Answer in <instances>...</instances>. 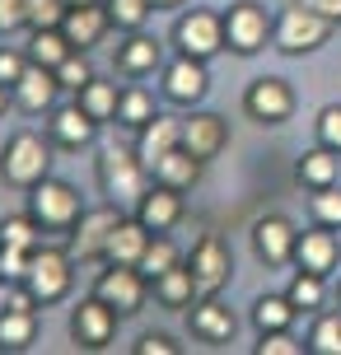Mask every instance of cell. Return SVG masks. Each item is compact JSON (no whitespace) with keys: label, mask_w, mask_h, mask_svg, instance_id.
<instances>
[{"label":"cell","mask_w":341,"mask_h":355,"mask_svg":"<svg viewBox=\"0 0 341 355\" xmlns=\"http://www.w3.org/2000/svg\"><path fill=\"white\" fill-rule=\"evenodd\" d=\"M75 257L61 248H33L28 257V271H24V290L33 295V304H61L71 295V281H75Z\"/></svg>","instance_id":"6da1fadb"},{"label":"cell","mask_w":341,"mask_h":355,"mask_svg":"<svg viewBox=\"0 0 341 355\" xmlns=\"http://www.w3.org/2000/svg\"><path fill=\"white\" fill-rule=\"evenodd\" d=\"M332 19H323L318 10H308V5H299V0H290L286 10H281V19H276V47L286 56H304L313 52V47H323L327 37H332Z\"/></svg>","instance_id":"7a4b0ae2"},{"label":"cell","mask_w":341,"mask_h":355,"mask_svg":"<svg viewBox=\"0 0 341 355\" xmlns=\"http://www.w3.org/2000/svg\"><path fill=\"white\" fill-rule=\"evenodd\" d=\"M28 211L37 215V225H42V230L71 234L75 220L85 215V206H80V192H75L71 182H61V178H42V182L28 187Z\"/></svg>","instance_id":"3957f363"},{"label":"cell","mask_w":341,"mask_h":355,"mask_svg":"<svg viewBox=\"0 0 341 355\" xmlns=\"http://www.w3.org/2000/svg\"><path fill=\"white\" fill-rule=\"evenodd\" d=\"M47 168H52V145L42 141V136H33V131L10 136L5 150H0V178L15 182V187H33V182H42Z\"/></svg>","instance_id":"277c9868"},{"label":"cell","mask_w":341,"mask_h":355,"mask_svg":"<svg viewBox=\"0 0 341 355\" xmlns=\"http://www.w3.org/2000/svg\"><path fill=\"white\" fill-rule=\"evenodd\" d=\"M98 182L112 201H141L150 187V168L136 150H103L98 155Z\"/></svg>","instance_id":"5b68a950"},{"label":"cell","mask_w":341,"mask_h":355,"mask_svg":"<svg viewBox=\"0 0 341 355\" xmlns=\"http://www.w3.org/2000/svg\"><path fill=\"white\" fill-rule=\"evenodd\" d=\"M271 37H276V24H271V15L257 0L229 5V15H225V42H229V52L252 56V52H262Z\"/></svg>","instance_id":"8992f818"},{"label":"cell","mask_w":341,"mask_h":355,"mask_svg":"<svg viewBox=\"0 0 341 355\" xmlns=\"http://www.w3.org/2000/svg\"><path fill=\"white\" fill-rule=\"evenodd\" d=\"M150 290H155V285H150V276H145L141 266H122V262H108V271L94 281V295L108 300L122 318H126V313H141Z\"/></svg>","instance_id":"52a82bcc"},{"label":"cell","mask_w":341,"mask_h":355,"mask_svg":"<svg viewBox=\"0 0 341 355\" xmlns=\"http://www.w3.org/2000/svg\"><path fill=\"white\" fill-rule=\"evenodd\" d=\"M117 318H122V313H117L108 300L89 295V300L75 304V313H71V341L80 351H103V346L117 337Z\"/></svg>","instance_id":"ba28073f"},{"label":"cell","mask_w":341,"mask_h":355,"mask_svg":"<svg viewBox=\"0 0 341 355\" xmlns=\"http://www.w3.org/2000/svg\"><path fill=\"white\" fill-rule=\"evenodd\" d=\"M122 220H126V215L117 211V206H94V211H85L80 220H75V230H71V243H66V252H71L75 262L103 257V248H108L112 230H117Z\"/></svg>","instance_id":"9c48e42d"},{"label":"cell","mask_w":341,"mask_h":355,"mask_svg":"<svg viewBox=\"0 0 341 355\" xmlns=\"http://www.w3.org/2000/svg\"><path fill=\"white\" fill-rule=\"evenodd\" d=\"M187 266H192V281H197V300H211V295H220V285L229 281V248H225V239L220 234H201L197 248H192V257H187Z\"/></svg>","instance_id":"30bf717a"},{"label":"cell","mask_w":341,"mask_h":355,"mask_svg":"<svg viewBox=\"0 0 341 355\" xmlns=\"http://www.w3.org/2000/svg\"><path fill=\"white\" fill-rule=\"evenodd\" d=\"M173 42H178V52L211 61L220 47H229V42H225V15H211V10H192V15H182L178 28H173Z\"/></svg>","instance_id":"8fae6325"},{"label":"cell","mask_w":341,"mask_h":355,"mask_svg":"<svg viewBox=\"0 0 341 355\" xmlns=\"http://www.w3.org/2000/svg\"><path fill=\"white\" fill-rule=\"evenodd\" d=\"M206 89H211V75H206V61H201V56L178 52L164 66V98H168V103L192 107V103L206 98Z\"/></svg>","instance_id":"7c38bea8"},{"label":"cell","mask_w":341,"mask_h":355,"mask_svg":"<svg viewBox=\"0 0 341 355\" xmlns=\"http://www.w3.org/2000/svg\"><path fill=\"white\" fill-rule=\"evenodd\" d=\"M243 107H248L252 122H286L290 112H295V89L286 80H276V75H262V80L248 85Z\"/></svg>","instance_id":"4fadbf2b"},{"label":"cell","mask_w":341,"mask_h":355,"mask_svg":"<svg viewBox=\"0 0 341 355\" xmlns=\"http://www.w3.org/2000/svg\"><path fill=\"white\" fill-rule=\"evenodd\" d=\"M295 243H299V230L290 225L286 215H262L252 225V248L267 266H286L295 262Z\"/></svg>","instance_id":"5bb4252c"},{"label":"cell","mask_w":341,"mask_h":355,"mask_svg":"<svg viewBox=\"0 0 341 355\" xmlns=\"http://www.w3.org/2000/svg\"><path fill=\"white\" fill-rule=\"evenodd\" d=\"M341 262V243L332 225H318V230H304L299 243H295V266L299 271H313V276H332Z\"/></svg>","instance_id":"9a60e30c"},{"label":"cell","mask_w":341,"mask_h":355,"mask_svg":"<svg viewBox=\"0 0 341 355\" xmlns=\"http://www.w3.org/2000/svg\"><path fill=\"white\" fill-rule=\"evenodd\" d=\"M229 141V126L220 112H192V117H182V150H192L201 164H211L225 150Z\"/></svg>","instance_id":"2e32d148"},{"label":"cell","mask_w":341,"mask_h":355,"mask_svg":"<svg viewBox=\"0 0 341 355\" xmlns=\"http://www.w3.org/2000/svg\"><path fill=\"white\" fill-rule=\"evenodd\" d=\"M108 28H112V15H108V5H98V0L71 5L66 10V24H61V33H66V42H71L75 52H89L94 42H103Z\"/></svg>","instance_id":"e0dca14e"},{"label":"cell","mask_w":341,"mask_h":355,"mask_svg":"<svg viewBox=\"0 0 341 355\" xmlns=\"http://www.w3.org/2000/svg\"><path fill=\"white\" fill-rule=\"evenodd\" d=\"M136 220H145L155 234H168L182 220V192L178 187H164V182L145 187V196L136 201Z\"/></svg>","instance_id":"ac0fdd59"},{"label":"cell","mask_w":341,"mask_h":355,"mask_svg":"<svg viewBox=\"0 0 341 355\" xmlns=\"http://www.w3.org/2000/svg\"><path fill=\"white\" fill-rule=\"evenodd\" d=\"M56 89H61V80H56V71H47V66H37V61H28V71L15 80V103L24 107V112H47V107L56 103Z\"/></svg>","instance_id":"d6986e66"},{"label":"cell","mask_w":341,"mask_h":355,"mask_svg":"<svg viewBox=\"0 0 341 355\" xmlns=\"http://www.w3.org/2000/svg\"><path fill=\"white\" fill-rule=\"evenodd\" d=\"M182 145V117H173V112H155L150 122L141 126V141H136V155L145 159V168L159 159V155H168V150H178Z\"/></svg>","instance_id":"ffe728a7"},{"label":"cell","mask_w":341,"mask_h":355,"mask_svg":"<svg viewBox=\"0 0 341 355\" xmlns=\"http://www.w3.org/2000/svg\"><path fill=\"white\" fill-rule=\"evenodd\" d=\"M150 239H155V230H150L145 220H122V225L112 230L103 257H108V262H122V266H141L145 248H150Z\"/></svg>","instance_id":"44dd1931"},{"label":"cell","mask_w":341,"mask_h":355,"mask_svg":"<svg viewBox=\"0 0 341 355\" xmlns=\"http://www.w3.org/2000/svg\"><path fill=\"white\" fill-rule=\"evenodd\" d=\"M37 341V309L33 304H5L0 309V351H28Z\"/></svg>","instance_id":"7402d4cb"},{"label":"cell","mask_w":341,"mask_h":355,"mask_svg":"<svg viewBox=\"0 0 341 355\" xmlns=\"http://www.w3.org/2000/svg\"><path fill=\"white\" fill-rule=\"evenodd\" d=\"M150 178L155 182H164V187H178V192H192L201 178V159L192 155V150H168V155H159V159L150 164Z\"/></svg>","instance_id":"603a6c76"},{"label":"cell","mask_w":341,"mask_h":355,"mask_svg":"<svg viewBox=\"0 0 341 355\" xmlns=\"http://www.w3.org/2000/svg\"><path fill=\"white\" fill-rule=\"evenodd\" d=\"M187 322H192V332H197L201 341H229L234 337V327H238V322H234V313H229V304H220L216 295H211V300H197L192 304V313H187Z\"/></svg>","instance_id":"cb8c5ba5"},{"label":"cell","mask_w":341,"mask_h":355,"mask_svg":"<svg viewBox=\"0 0 341 355\" xmlns=\"http://www.w3.org/2000/svg\"><path fill=\"white\" fill-rule=\"evenodd\" d=\"M94 131H98V122H94L80 103L56 107V112H52V141L66 145V150H85V145L94 141Z\"/></svg>","instance_id":"d4e9b609"},{"label":"cell","mask_w":341,"mask_h":355,"mask_svg":"<svg viewBox=\"0 0 341 355\" xmlns=\"http://www.w3.org/2000/svg\"><path fill=\"white\" fill-rule=\"evenodd\" d=\"M295 178L304 182L308 192H318V187H337V178H341V159H337V150H327V145H313L304 159L295 164Z\"/></svg>","instance_id":"484cf974"},{"label":"cell","mask_w":341,"mask_h":355,"mask_svg":"<svg viewBox=\"0 0 341 355\" xmlns=\"http://www.w3.org/2000/svg\"><path fill=\"white\" fill-rule=\"evenodd\" d=\"M159 61H164L159 42H155V37H145L141 28L117 47V71H126V75H150V71H159Z\"/></svg>","instance_id":"4316f807"},{"label":"cell","mask_w":341,"mask_h":355,"mask_svg":"<svg viewBox=\"0 0 341 355\" xmlns=\"http://www.w3.org/2000/svg\"><path fill=\"white\" fill-rule=\"evenodd\" d=\"M155 300L164 304V309H187V304H197V281H192V266L178 262L173 271H164V276H155Z\"/></svg>","instance_id":"83f0119b"},{"label":"cell","mask_w":341,"mask_h":355,"mask_svg":"<svg viewBox=\"0 0 341 355\" xmlns=\"http://www.w3.org/2000/svg\"><path fill=\"white\" fill-rule=\"evenodd\" d=\"M75 103L89 112L94 122H117V103H122V89L112 85V80H89L85 89H75Z\"/></svg>","instance_id":"f1b7e54d"},{"label":"cell","mask_w":341,"mask_h":355,"mask_svg":"<svg viewBox=\"0 0 341 355\" xmlns=\"http://www.w3.org/2000/svg\"><path fill=\"white\" fill-rule=\"evenodd\" d=\"M295 300L290 295H262V300L252 304V322H257V332H286L290 322H295Z\"/></svg>","instance_id":"f546056e"},{"label":"cell","mask_w":341,"mask_h":355,"mask_svg":"<svg viewBox=\"0 0 341 355\" xmlns=\"http://www.w3.org/2000/svg\"><path fill=\"white\" fill-rule=\"evenodd\" d=\"M71 52H75V47L66 42V33H61V28H33V37H28V61L47 66V71H56V66H61Z\"/></svg>","instance_id":"4dcf8cb0"},{"label":"cell","mask_w":341,"mask_h":355,"mask_svg":"<svg viewBox=\"0 0 341 355\" xmlns=\"http://www.w3.org/2000/svg\"><path fill=\"white\" fill-rule=\"evenodd\" d=\"M0 243H15V248H42V225H37V215L33 211H24V215H5L0 220Z\"/></svg>","instance_id":"1f68e13d"},{"label":"cell","mask_w":341,"mask_h":355,"mask_svg":"<svg viewBox=\"0 0 341 355\" xmlns=\"http://www.w3.org/2000/svg\"><path fill=\"white\" fill-rule=\"evenodd\" d=\"M155 112H159V107H155V98H150V89H141V85L122 89V103H117V122H122V126L141 131V126L150 122Z\"/></svg>","instance_id":"d6a6232c"},{"label":"cell","mask_w":341,"mask_h":355,"mask_svg":"<svg viewBox=\"0 0 341 355\" xmlns=\"http://www.w3.org/2000/svg\"><path fill=\"white\" fill-rule=\"evenodd\" d=\"M323 281H327V276H313V271H295V281H290L286 295L295 300V309H299V313H318V309H323V300H327Z\"/></svg>","instance_id":"836d02e7"},{"label":"cell","mask_w":341,"mask_h":355,"mask_svg":"<svg viewBox=\"0 0 341 355\" xmlns=\"http://www.w3.org/2000/svg\"><path fill=\"white\" fill-rule=\"evenodd\" d=\"M178 262H182L178 243H173L168 234H155V239H150V248H145V257H141V271L155 281V276H164V271H173Z\"/></svg>","instance_id":"e575fe53"},{"label":"cell","mask_w":341,"mask_h":355,"mask_svg":"<svg viewBox=\"0 0 341 355\" xmlns=\"http://www.w3.org/2000/svg\"><path fill=\"white\" fill-rule=\"evenodd\" d=\"M308 351L313 355H341V313H318L313 332H308Z\"/></svg>","instance_id":"d590c367"},{"label":"cell","mask_w":341,"mask_h":355,"mask_svg":"<svg viewBox=\"0 0 341 355\" xmlns=\"http://www.w3.org/2000/svg\"><path fill=\"white\" fill-rule=\"evenodd\" d=\"M108 5V15H112V28H126V33H136L145 19H150V0H103Z\"/></svg>","instance_id":"8d00e7d4"},{"label":"cell","mask_w":341,"mask_h":355,"mask_svg":"<svg viewBox=\"0 0 341 355\" xmlns=\"http://www.w3.org/2000/svg\"><path fill=\"white\" fill-rule=\"evenodd\" d=\"M24 10H28V28H61L66 24V0H24Z\"/></svg>","instance_id":"74e56055"},{"label":"cell","mask_w":341,"mask_h":355,"mask_svg":"<svg viewBox=\"0 0 341 355\" xmlns=\"http://www.w3.org/2000/svg\"><path fill=\"white\" fill-rule=\"evenodd\" d=\"M308 211H313V225H332V230H341V192L337 187H318L313 201H308Z\"/></svg>","instance_id":"f35d334b"},{"label":"cell","mask_w":341,"mask_h":355,"mask_svg":"<svg viewBox=\"0 0 341 355\" xmlns=\"http://www.w3.org/2000/svg\"><path fill=\"white\" fill-rule=\"evenodd\" d=\"M56 80H61V89H85L94 80V71H89V61H85V52H71L61 66H56Z\"/></svg>","instance_id":"ab89813d"},{"label":"cell","mask_w":341,"mask_h":355,"mask_svg":"<svg viewBox=\"0 0 341 355\" xmlns=\"http://www.w3.org/2000/svg\"><path fill=\"white\" fill-rule=\"evenodd\" d=\"M28 248H15V243H0V281L24 285V271H28Z\"/></svg>","instance_id":"60d3db41"},{"label":"cell","mask_w":341,"mask_h":355,"mask_svg":"<svg viewBox=\"0 0 341 355\" xmlns=\"http://www.w3.org/2000/svg\"><path fill=\"white\" fill-rule=\"evenodd\" d=\"M304 351H308V341H295L290 327L286 332H262V341H257V355H304Z\"/></svg>","instance_id":"b9f144b4"},{"label":"cell","mask_w":341,"mask_h":355,"mask_svg":"<svg viewBox=\"0 0 341 355\" xmlns=\"http://www.w3.org/2000/svg\"><path fill=\"white\" fill-rule=\"evenodd\" d=\"M318 145H327V150L341 155V103H327L318 112Z\"/></svg>","instance_id":"7bdbcfd3"},{"label":"cell","mask_w":341,"mask_h":355,"mask_svg":"<svg viewBox=\"0 0 341 355\" xmlns=\"http://www.w3.org/2000/svg\"><path fill=\"white\" fill-rule=\"evenodd\" d=\"M28 71V56L15 52V47H0V85H10L15 89V80Z\"/></svg>","instance_id":"ee69618b"},{"label":"cell","mask_w":341,"mask_h":355,"mask_svg":"<svg viewBox=\"0 0 341 355\" xmlns=\"http://www.w3.org/2000/svg\"><path fill=\"white\" fill-rule=\"evenodd\" d=\"M28 24V10H24V0H0V33H15Z\"/></svg>","instance_id":"f6af8a7d"},{"label":"cell","mask_w":341,"mask_h":355,"mask_svg":"<svg viewBox=\"0 0 341 355\" xmlns=\"http://www.w3.org/2000/svg\"><path fill=\"white\" fill-rule=\"evenodd\" d=\"M136 355H178V346L164 337V332H145V337L136 341Z\"/></svg>","instance_id":"bcb514c9"},{"label":"cell","mask_w":341,"mask_h":355,"mask_svg":"<svg viewBox=\"0 0 341 355\" xmlns=\"http://www.w3.org/2000/svg\"><path fill=\"white\" fill-rule=\"evenodd\" d=\"M299 5L318 10V15H323V19H332V24H341V0H299Z\"/></svg>","instance_id":"7dc6e473"},{"label":"cell","mask_w":341,"mask_h":355,"mask_svg":"<svg viewBox=\"0 0 341 355\" xmlns=\"http://www.w3.org/2000/svg\"><path fill=\"white\" fill-rule=\"evenodd\" d=\"M10 103H15V94H10V85H0V112H5Z\"/></svg>","instance_id":"c3c4849f"},{"label":"cell","mask_w":341,"mask_h":355,"mask_svg":"<svg viewBox=\"0 0 341 355\" xmlns=\"http://www.w3.org/2000/svg\"><path fill=\"white\" fill-rule=\"evenodd\" d=\"M150 5H155V10H178L182 0H150Z\"/></svg>","instance_id":"681fc988"},{"label":"cell","mask_w":341,"mask_h":355,"mask_svg":"<svg viewBox=\"0 0 341 355\" xmlns=\"http://www.w3.org/2000/svg\"><path fill=\"white\" fill-rule=\"evenodd\" d=\"M66 5H89V0H66Z\"/></svg>","instance_id":"f907efd6"},{"label":"cell","mask_w":341,"mask_h":355,"mask_svg":"<svg viewBox=\"0 0 341 355\" xmlns=\"http://www.w3.org/2000/svg\"><path fill=\"white\" fill-rule=\"evenodd\" d=\"M337 300H341V285H337Z\"/></svg>","instance_id":"816d5d0a"}]
</instances>
